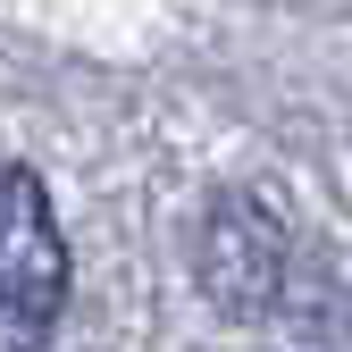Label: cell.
Here are the masks:
<instances>
[{"label":"cell","instance_id":"obj_1","mask_svg":"<svg viewBox=\"0 0 352 352\" xmlns=\"http://www.w3.org/2000/svg\"><path fill=\"white\" fill-rule=\"evenodd\" d=\"M67 302V243L42 176L0 160V352H42Z\"/></svg>","mask_w":352,"mask_h":352},{"label":"cell","instance_id":"obj_2","mask_svg":"<svg viewBox=\"0 0 352 352\" xmlns=\"http://www.w3.org/2000/svg\"><path fill=\"white\" fill-rule=\"evenodd\" d=\"M285 285V227L260 201L227 193L201 218V294L218 302L227 319H260Z\"/></svg>","mask_w":352,"mask_h":352}]
</instances>
